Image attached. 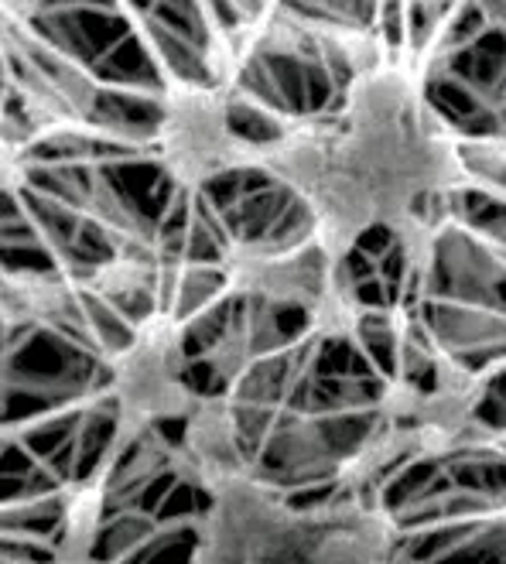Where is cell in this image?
<instances>
[{
  "label": "cell",
  "mask_w": 506,
  "mask_h": 564,
  "mask_svg": "<svg viewBox=\"0 0 506 564\" xmlns=\"http://www.w3.org/2000/svg\"><path fill=\"white\" fill-rule=\"evenodd\" d=\"M229 89L213 86H172L158 120V158L168 178L202 188L229 172L257 169L260 141L244 138L229 120Z\"/></svg>",
  "instance_id": "2"
},
{
  "label": "cell",
  "mask_w": 506,
  "mask_h": 564,
  "mask_svg": "<svg viewBox=\"0 0 506 564\" xmlns=\"http://www.w3.org/2000/svg\"><path fill=\"white\" fill-rule=\"evenodd\" d=\"M182 362V322L172 312H151L141 318L138 336L114 367L123 421H151L185 411L189 387Z\"/></svg>",
  "instance_id": "3"
},
{
  "label": "cell",
  "mask_w": 506,
  "mask_h": 564,
  "mask_svg": "<svg viewBox=\"0 0 506 564\" xmlns=\"http://www.w3.org/2000/svg\"><path fill=\"white\" fill-rule=\"evenodd\" d=\"M424 69L408 52H387L349 76L335 110L288 120L260 141L257 169L305 203L312 237L335 260L369 229H390L408 278H421L438 206L469 182L452 127L428 104Z\"/></svg>",
  "instance_id": "1"
},
{
  "label": "cell",
  "mask_w": 506,
  "mask_h": 564,
  "mask_svg": "<svg viewBox=\"0 0 506 564\" xmlns=\"http://www.w3.org/2000/svg\"><path fill=\"white\" fill-rule=\"evenodd\" d=\"M462 4H465V0H411V14L418 21L421 39L408 48V55L418 58L421 65H428L431 52L438 48V42H442V35L452 28V21L462 14L459 11Z\"/></svg>",
  "instance_id": "4"
}]
</instances>
